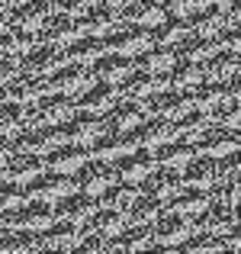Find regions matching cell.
Segmentation results:
<instances>
[{
    "label": "cell",
    "mask_w": 241,
    "mask_h": 254,
    "mask_svg": "<svg viewBox=\"0 0 241 254\" xmlns=\"http://www.w3.org/2000/svg\"><path fill=\"white\" fill-rule=\"evenodd\" d=\"M206 199H209V193H206L203 187L183 184V187H177L171 196H164V206L174 209V212H180V216H196V212L206 206Z\"/></svg>",
    "instance_id": "cell-20"
},
{
    "label": "cell",
    "mask_w": 241,
    "mask_h": 254,
    "mask_svg": "<svg viewBox=\"0 0 241 254\" xmlns=\"http://www.w3.org/2000/svg\"><path fill=\"white\" fill-rule=\"evenodd\" d=\"M145 110L155 113V116H167V119H177L180 113H186L193 106V97H190V87H161L151 97H145Z\"/></svg>",
    "instance_id": "cell-8"
},
{
    "label": "cell",
    "mask_w": 241,
    "mask_h": 254,
    "mask_svg": "<svg viewBox=\"0 0 241 254\" xmlns=\"http://www.w3.org/2000/svg\"><path fill=\"white\" fill-rule=\"evenodd\" d=\"M229 19H232V16L222 10V6L206 3V6H199V10L186 13V29L199 32V36H216V32L222 29V26L229 23Z\"/></svg>",
    "instance_id": "cell-22"
},
{
    "label": "cell",
    "mask_w": 241,
    "mask_h": 254,
    "mask_svg": "<svg viewBox=\"0 0 241 254\" xmlns=\"http://www.w3.org/2000/svg\"><path fill=\"white\" fill-rule=\"evenodd\" d=\"M199 155H229V151H238V129H229V126H219V123H206L199 129V135L193 138Z\"/></svg>",
    "instance_id": "cell-7"
},
{
    "label": "cell",
    "mask_w": 241,
    "mask_h": 254,
    "mask_svg": "<svg viewBox=\"0 0 241 254\" xmlns=\"http://www.w3.org/2000/svg\"><path fill=\"white\" fill-rule=\"evenodd\" d=\"M161 87H167V74L164 71H148V68H132L129 74H122L116 81L119 97H132V100H145Z\"/></svg>",
    "instance_id": "cell-5"
},
{
    "label": "cell",
    "mask_w": 241,
    "mask_h": 254,
    "mask_svg": "<svg viewBox=\"0 0 241 254\" xmlns=\"http://www.w3.org/2000/svg\"><path fill=\"white\" fill-rule=\"evenodd\" d=\"M93 81H97V77H93V71L87 68L84 62H64V64H58L55 71H49V74L42 77V93H71V97H77V93Z\"/></svg>",
    "instance_id": "cell-1"
},
{
    "label": "cell",
    "mask_w": 241,
    "mask_h": 254,
    "mask_svg": "<svg viewBox=\"0 0 241 254\" xmlns=\"http://www.w3.org/2000/svg\"><path fill=\"white\" fill-rule=\"evenodd\" d=\"M93 206H97V199L87 196L84 190H71V193H64V196L52 199V212H55V219H71V222H77V225L90 216Z\"/></svg>",
    "instance_id": "cell-17"
},
{
    "label": "cell",
    "mask_w": 241,
    "mask_h": 254,
    "mask_svg": "<svg viewBox=\"0 0 241 254\" xmlns=\"http://www.w3.org/2000/svg\"><path fill=\"white\" fill-rule=\"evenodd\" d=\"M180 177H183V184H193V187L209 190V187L216 184V158H212V155H199V151H196V155L180 168Z\"/></svg>",
    "instance_id": "cell-25"
},
{
    "label": "cell",
    "mask_w": 241,
    "mask_h": 254,
    "mask_svg": "<svg viewBox=\"0 0 241 254\" xmlns=\"http://www.w3.org/2000/svg\"><path fill=\"white\" fill-rule=\"evenodd\" d=\"M87 158H90V145H80V142H61V145H52L49 151H42L45 168L61 171V174H74Z\"/></svg>",
    "instance_id": "cell-13"
},
{
    "label": "cell",
    "mask_w": 241,
    "mask_h": 254,
    "mask_svg": "<svg viewBox=\"0 0 241 254\" xmlns=\"http://www.w3.org/2000/svg\"><path fill=\"white\" fill-rule=\"evenodd\" d=\"M23 126H26V103H19V100H13V97H3L0 100V132L13 135V132L23 129Z\"/></svg>",
    "instance_id": "cell-31"
},
{
    "label": "cell",
    "mask_w": 241,
    "mask_h": 254,
    "mask_svg": "<svg viewBox=\"0 0 241 254\" xmlns=\"http://www.w3.org/2000/svg\"><path fill=\"white\" fill-rule=\"evenodd\" d=\"M193 155H196V145L190 138H171V142L155 145V151H151L155 164H171V168H183Z\"/></svg>",
    "instance_id": "cell-26"
},
{
    "label": "cell",
    "mask_w": 241,
    "mask_h": 254,
    "mask_svg": "<svg viewBox=\"0 0 241 254\" xmlns=\"http://www.w3.org/2000/svg\"><path fill=\"white\" fill-rule=\"evenodd\" d=\"M103 45L106 49H119V52H129V55H135V52L148 49L155 39H151V29L148 26H138V23H122V26H113L110 32H103Z\"/></svg>",
    "instance_id": "cell-9"
},
{
    "label": "cell",
    "mask_w": 241,
    "mask_h": 254,
    "mask_svg": "<svg viewBox=\"0 0 241 254\" xmlns=\"http://www.w3.org/2000/svg\"><path fill=\"white\" fill-rule=\"evenodd\" d=\"M135 196V184H125V180H113L103 193H100V206H113V209H125Z\"/></svg>",
    "instance_id": "cell-32"
},
{
    "label": "cell",
    "mask_w": 241,
    "mask_h": 254,
    "mask_svg": "<svg viewBox=\"0 0 241 254\" xmlns=\"http://www.w3.org/2000/svg\"><path fill=\"white\" fill-rule=\"evenodd\" d=\"M19 71V58H10V55H0V84H6L13 74Z\"/></svg>",
    "instance_id": "cell-36"
},
{
    "label": "cell",
    "mask_w": 241,
    "mask_h": 254,
    "mask_svg": "<svg viewBox=\"0 0 241 254\" xmlns=\"http://www.w3.org/2000/svg\"><path fill=\"white\" fill-rule=\"evenodd\" d=\"M87 6H90V0H52V10L71 13V16H80Z\"/></svg>",
    "instance_id": "cell-35"
},
{
    "label": "cell",
    "mask_w": 241,
    "mask_h": 254,
    "mask_svg": "<svg viewBox=\"0 0 241 254\" xmlns=\"http://www.w3.org/2000/svg\"><path fill=\"white\" fill-rule=\"evenodd\" d=\"M74 36H84L80 19L71 16V13H61V10H52L49 19L39 26V39H42V42H52V45H68Z\"/></svg>",
    "instance_id": "cell-14"
},
{
    "label": "cell",
    "mask_w": 241,
    "mask_h": 254,
    "mask_svg": "<svg viewBox=\"0 0 241 254\" xmlns=\"http://www.w3.org/2000/svg\"><path fill=\"white\" fill-rule=\"evenodd\" d=\"M167 16L164 0H129V3L119 10L122 23H138V26H155Z\"/></svg>",
    "instance_id": "cell-18"
},
{
    "label": "cell",
    "mask_w": 241,
    "mask_h": 254,
    "mask_svg": "<svg viewBox=\"0 0 241 254\" xmlns=\"http://www.w3.org/2000/svg\"><path fill=\"white\" fill-rule=\"evenodd\" d=\"M52 219H55V212H52V203H49V199L29 196V199H23V203H16V206H10V209H6V229L42 232Z\"/></svg>",
    "instance_id": "cell-2"
},
{
    "label": "cell",
    "mask_w": 241,
    "mask_h": 254,
    "mask_svg": "<svg viewBox=\"0 0 241 254\" xmlns=\"http://www.w3.org/2000/svg\"><path fill=\"white\" fill-rule=\"evenodd\" d=\"M164 206V199L155 196V193H135L132 203L125 206V225H138V222H151L158 216V209Z\"/></svg>",
    "instance_id": "cell-28"
},
{
    "label": "cell",
    "mask_w": 241,
    "mask_h": 254,
    "mask_svg": "<svg viewBox=\"0 0 241 254\" xmlns=\"http://www.w3.org/2000/svg\"><path fill=\"white\" fill-rule=\"evenodd\" d=\"M80 242V225L71 219H52L42 232H39V245L36 248L45 251H74Z\"/></svg>",
    "instance_id": "cell-11"
},
{
    "label": "cell",
    "mask_w": 241,
    "mask_h": 254,
    "mask_svg": "<svg viewBox=\"0 0 241 254\" xmlns=\"http://www.w3.org/2000/svg\"><path fill=\"white\" fill-rule=\"evenodd\" d=\"M116 97H119V90H116V84L113 81H93V84H87L84 90H80V97H77V106H84V110H93V113H100L103 116L106 110H110L113 103H116Z\"/></svg>",
    "instance_id": "cell-19"
},
{
    "label": "cell",
    "mask_w": 241,
    "mask_h": 254,
    "mask_svg": "<svg viewBox=\"0 0 241 254\" xmlns=\"http://www.w3.org/2000/svg\"><path fill=\"white\" fill-rule=\"evenodd\" d=\"M151 29V39L155 42H174L177 36H183L186 32V16H177V13H167L161 23H155V26H148Z\"/></svg>",
    "instance_id": "cell-33"
},
{
    "label": "cell",
    "mask_w": 241,
    "mask_h": 254,
    "mask_svg": "<svg viewBox=\"0 0 241 254\" xmlns=\"http://www.w3.org/2000/svg\"><path fill=\"white\" fill-rule=\"evenodd\" d=\"M49 13H52V0H19L10 10V23L39 32V26L49 19Z\"/></svg>",
    "instance_id": "cell-24"
},
{
    "label": "cell",
    "mask_w": 241,
    "mask_h": 254,
    "mask_svg": "<svg viewBox=\"0 0 241 254\" xmlns=\"http://www.w3.org/2000/svg\"><path fill=\"white\" fill-rule=\"evenodd\" d=\"M64 62H68V58H64L61 45H52V42H42V39H39L32 49H26L23 55H19V71L45 77L49 71H55L58 64H64Z\"/></svg>",
    "instance_id": "cell-6"
},
{
    "label": "cell",
    "mask_w": 241,
    "mask_h": 254,
    "mask_svg": "<svg viewBox=\"0 0 241 254\" xmlns=\"http://www.w3.org/2000/svg\"><path fill=\"white\" fill-rule=\"evenodd\" d=\"M167 74V84L171 87H193L199 81H206L203 77V62L199 58H174V64L164 71Z\"/></svg>",
    "instance_id": "cell-27"
},
{
    "label": "cell",
    "mask_w": 241,
    "mask_h": 254,
    "mask_svg": "<svg viewBox=\"0 0 241 254\" xmlns=\"http://www.w3.org/2000/svg\"><path fill=\"white\" fill-rule=\"evenodd\" d=\"M206 123H209V116H206V113L199 110V106H190L186 113H180V116L174 119V126H177L180 138H190V142L199 135V129H203Z\"/></svg>",
    "instance_id": "cell-34"
},
{
    "label": "cell",
    "mask_w": 241,
    "mask_h": 254,
    "mask_svg": "<svg viewBox=\"0 0 241 254\" xmlns=\"http://www.w3.org/2000/svg\"><path fill=\"white\" fill-rule=\"evenodd\" d=\"M148 116V110H145L142 100H132V97H116V103L110 106V110L103 113V129H129V126L142 123V119Z\"/></svg>",
    "instance_id": "cell-15"
},
{
    "label": "cell",
    "mask_w": 241,
    "mask_h": 254,
    "mask_svg": "<svg viewBox=\"0 0 241 254\" xmlns=\"http://www.w3.org/2000/svg\"><path fill=\"white\" fill-rule=\"evenodd\" d=\"M151 232H155V242L164 245V251H174L180 238H186L193 232V225H190V216H180V212L161 206L158 216L151 219Z\"/></svg>",
    "instance_id": "cell-4"
},
{
    "label": "cell",
    "mask_w": 241,
    "mask_h": 254,
    "mask_svg": "<svg viewBox=\"0 0 241 254\" xmlns=\"http://www.w3.org/2000/svg\"><path fill=\"white\" fill-rule=\"evenodd\" d=\"M64 49V58L68 62H93V58L100 55V52H106V45H103V39L100 36H90V32H84V36H74L68 45H61Z\"/></svg>",
    "instance_id": "cell-30"
},
{
    "label": "cell",
    "mask_w": 241,
    "mask_h": 254,
    "mask_svg": "<svg viewBox=\"0 0 241 254\" xmlns=\"http://www.w3.org/2000/svg\"><path fill=\"white\" fill-rule=\"evenodd\" d=\"M68 126H71V142H80V145H90L93 138L103 132L100 113L84 110V106H74V113L68 116Z\"/></svg>",
    "instance_id": "cell-23"
},
{
    "label": "cell",
    "mask_w": 241,
    "mask_h": 254,
    "mask_svg": "<svg viewBox=\"0 0 241 254\" xmlns=\"http://www.w3.org/2000/svg\"><path fill=\"white\" fill-rule=\"evenodd\" d=\"M110 161H113V171H116V180H125V184H135V180H142L145 174L155 168L151 148H145V145L122 151V155L110 158Z\"/></svg>",
    "instance_id": "cell-12"
},
{
    "label": "cell",
    "mask_w": 241,
    "mask_h": 254,
    "mask_svg": "<svg viewBox=\"0 0 241 254\" xmlns=\"http://www.w3.org/2000/svg\"><path fill=\"white\" fill-rule=\"evenodd\" d=\"M125 225V212L122 209H113V206H93L90 216L80 222V235L84 232H100V235L110 238L113 232H119Z\"/></svg>",
    "instance_id": "cell-21"
},
{
    "label": "cell",
    "mask_w": 241,
    "mask_h": 254,
    "mask_svg": "<svg viewBox=\"0 0 241 254\" xmlns=\"http://www.w3.org/2000/svg\"><path fill=\"white\" fill-rule=\"evenodd\" d=\"M6 97V90H3V84H0V100H3Z\"/></svg>",
    "instance_id": "cell-39"
},
{
    "label": "cell",
    "mask_w": 241,
    "mask_h": 254,
    "mask_svg": "<svg viewBox=\"0 0 241 254\" xmlns=\"http://www.w3.org/2000/svg\"><path fill=\"white\" fill-rule=\"evenodd\" d=\"M3 90H6V97L19 100V103H32V100L42 93V77L29 74V71H16V74L3 84Z\"/></svg>",
    "instance_id": "cell-29"
},
{
    "label": "cell",
    "mask_w": 241,
    "mask_h": 254,
    "mask_svg": "<svg viewBox=\"0 0 241 254\" xmlns=\"http://www.w3.org/2000/svg\"><path fill=\"white\" fill-rule=\"evenodd\" d=\"M26 190H29V196H39V199H49L52 203V199H58V196H64V193L74 190V180H71V174L42 168L39 174L26 177Z\"/></svg>",
    "instance_id": "cell-10"
},
{
    "label": "cell",
    "mask_w": 241,
    "mask_h": 254,
    "mask_svg": "<svg viewBox=\"0 0 241 254\" xmlns=\"http://www.w3.org/2000/svg\"><path fill=\"white\" fill-rule=\"evenodd\" d=\"M116 180V171H113V161H106V158H87L84 164L74 171V187L77 190H84L87 196L97 199L100 193L106 190V187Z\"/></svg>",
    "instance_id": "cell-3"
},
{
    "label": "cell",
    "mask_w": 241,
    "mask_h": 254,
    "mask_svg": "<svg viewBox=\"0 0 241 254\" xmlns=\"http://www.w3.org/2000/svg\"><path fill=\"white\" fill-rule=\"evenodd\" d=\"M135 68V62H132V55L129 52H119V49H113V52H100L97 58H93V77H100V81H113L116 84L122 74H129V71Z\"/></svg>",
    "instance_id": "cell-16"
},
{
    "label": "cell",
    "mask_w": 241,
    "mask_h": 254,
    "mask_svg": "<svg viewBox=\"0 0 241 254\" xmlns=\"http://www.w3.org/2000/svg\"><path fill=\"white\" fill-rule=\"evenodd\" d=\"M13 151V135H6V132H0V168L6 164V158H10Z\"/></svg>",
    "instance_id": "cell-37"
},
{
    "label": "cell",
    "mask_w": 241,
    "mask_h": 254,
    "mask_svg": "<svg viewBox=\"0 0 241 254\" xmlns=\"http://www.w3.org/2000/svg\"><path fill=\"white\" fill-rule=\"evenodd\" d=\"M6 26H10V13H0V32H3Z\"/></svg>",
    "instance_id": "cell-38"
}]
</instances>
